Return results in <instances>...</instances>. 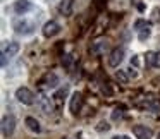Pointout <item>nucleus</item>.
I'll return each instance as SVG.
<instances>
[{"instance_id":"1","label":"nucleus","mask_w":160,"mask_h":139,"mask_svg":"<svg viewBox=\"0 0 160 139\" xmlns=\"http://www.w3.org/2000/svg\"><path fill=\"white\" fill-rule=\"evenodd\" d=\"M16 100L22 105H33L35 103V93H33L29 88L21 86V88L16 89Z\"/></svg>"},{"instance_id":"16","label":"nucleus","mask_w":160,"mask_h":139,"mask_svg":"<svg viewBox=\"0 0 160 139\" xmlns=\"http://www.w3.org/2000/svg\"><path fill=\"white\" fill-rule=\"evenodd\" d=\"M66 93H67V88H66V86H64L62 89L55 91V94H53V98H55V101H57V103H60V101H62V96H66Z\"/></svg>"},{"instance_id":"3","label":"nucleus","mask_w":160,"mask_h":139,"mask_svg":"<svg viewBox=\"0 0 160 139\" xmlns=\"http://www.w3.org/2000/svg\"><path fill=\"white\" fill-rule=\"evenodd\" d=\"M16 131V117L14 115H5L2 118V134L4 137H11Z\"/></svg>"},{"instance_id":"9","label":"nucleus","mask_w":160,"mask_h":139,"mask_svg":"<svg viewBox=\"0 0 160 139\" xmlns=\"http://www.w3.org/2000/svg\"><path fill=\"white\" fill-rule=\"evenodd\" d=\"M28 11H31V2L29 0H16L14 2V12L18 16H24Z\"/></svg>"},{"instance_id":"8","label":"nucleus","mask_w":160,"mask_h":139,"mask_svg":"<svg viewBox=\"0 0 160 139\" xmlns=\"http://www.w3.org/2000/svg\"><path fill=\"white\" fill-rule=\"evenodd\" d=\"M81 105H83V94L79 93V91H74L72 94H71V101H69V108L72 113H78V112L81 110Z\"/></svg>"},{"instance_id":"13","label":"nucleus","mask_w":160,"mask_h":139,"mask_svg":"<svg viewBox=\"0 0 160 139\" xmlns=\"http://www.w3.org/2000/svg\"><path fill=\"white\" fill-rule=\"evenodd\" d=\"M107 40H98V41L93 43V46H91V52L93 53H102L105 48H107Z\"/></svg>"},{"instance_id":"18","label":"nucleus","mask_w":160,"mask_h":139,"mask_svg":"<svg viewBox=\"0 0 160 139\" xmlns=\"http://www.w3.org/2000/svg\"><path fill=\"white\" fill-rule=\"evenodd\" d=\"M148 24H150V22H146L145 19H138V21L134 22V29H136V31H139V29H143L145 26H148Z\"/></svg>"},{"instance_id":"23","label":"nucleus","mask_w":160,"mask_h":139,"mask_svg":"<svg viewBox=\"0 0 160 139\" xmlns=\"http://www.w3.org/2000/svg\"><path fill=\"white\" fill-rule=\"evenodd\" d=\"M153 67H158L160 69V52H155V57H153Z\"/></svg>"},{"instance_id":"19","label":"nucleus","mask_w":160,"mask_h":139,"mask_svg":"<svg viewBox=\"0 0 160 139\" xmlns=\"http://www.w3.org/2000/svg\"><path fill=\"white\" fill-rule=\"evenodd\" d=\"M115 79H119L121 83H128V76H126L124 70H117L115 72Z\"/></svg>"},{"instance_id":"6","label":"nucleus","mask_w":160,"mask_h":139,"mask_svg":"<svg viewBox=\"0 0 160 139\" xmlns=\"http://www.w3.org/2000/svg\"><path fill=\"white\" fill-rule=\"evenodd\" d=\"M42 31H43V36H45V38H52V36H55L60 33V24L57 21H48V22H45Z\"/></svg>"},{"instance_id":"7","label":"nucleus","mask_w":160,"mask_h":139,"mask_svg":"<svg viewBox=\"0 0 160 139\" xmlns=\"http://www.w3.org/2000/svg\"><path fill=\"white\" fill-rule=\"evenodd\" d=\"M132 134L136 136V139H152L153 131L146 125H134L132 127Z\"/></svg>"},{"instance_id":"26","label":"nucleus","mask_w":160,"mask_h":139,"mask_svg":"<svg viewBox=\"0 0 160 139\" xmlns=\"http://www.w3.org/2000/svg\"><path fill=\"white\" fill-rule=\"evenodd\" d=\"M158 139H160V134H158Z\"/></svg>"},{"instance_id":"4","label":"nucleus","mask_w":160,"mask_h":139,"mask_svg":"<svg viewBox=\"0 0 160 139\" xmlns=\"http://www.w3.org/2000/svg\"><path fill=\"white\" fill-rule=\"evenodd\" d=\"M18 52H19V43H16V41L9 43V45L5 46V50L2 52V60H0L2 67H5V65H7V60L11 59V57H14Z\"/></svg>"},{"instance_id":"12","label":"nucleus","mask_w":160,"mask_h":139,"mask_svg":"<svg viewBox=\"0 0 160 139\" xmlns=\"http://www.w3.org/2000/svg\"><path fill=\"white\" fill-rule=\"evenodd\" d=\"M57 84H59V77H57V74L50 72L45 76V86L47 88H55Z\"/></svg>"},{"instance_id":"24","label":"nucleus","mask_w":160,"mask_h":139,"mask_svg":"<svg viewBox=\"0 0 160 139\" xmlns=\"http://www.w3.org/2000/svg\"><path fill=\"white\" fill-rule=\"evenodd\" d=\"M112 139H131L129 136H126V134H117V136H114Z\"/></svg>"},{"instance_id":"21","label":"nucleus","mask_w":160,"mask_h":139,"mask_svg":"<svg viewBox=\"0 0 160 139\" xmlns=\"http://www.w3.org/2000/svg\"><path fill=\"white\" fill-rule=\"evenodd\" d=\"M153 57H155V52H148L146 53V65H150V67H153Z\"/></svg>"},{"instance_id":"17","label":"nucleus","mask_w":160,"mask_h":139,"mask_svg":"<svg viewBox=\"0 0 160 139\" xmlns=\"http://www.w3.org/2000/svg\"><path fill=\"white\" fill-rule=\"evenodd\" d=\"M122 117H124L122 108H114V112H112V120H121Z\"/></svg>"},{"instance_id":"11","label":"nucleus","mask_w":160,"mask_h":139,"mask_svg":"<svg viewBox=\"0 0 160 139\" xmlns=\"http://www.w3.org/2000/svg\"><path fill=\"white\" fill-rule=\"evenodd\" d=\"M24 124H26V127H28L31 132H36V134H38V132L42 131V125H40V122L36 120L35 117H26Z\"/></svg>"},{"instance_id":"20","label":"nucleus","mask_w":160,"mask_h":139,"mask_svg":"<svg viewBox=\"0 0 160 139\" xmlns=\"http://www.w3.org/2000/svg\"><path fill=\"white\" fill-rule=\"evenodd\" d=\"M62 64L67 67V69H69V67H71V64H72V55H69V53H67V55H64Z\"/></svg>"},{"instance_id":"15","label":"nucleus","mask_w":160,"mask_h":139,"mask_svg":"<svg viewBox=\"0 0 160 139\" xmlns=\"http://www.w3.org/2000/svg\"><path fill=\"white\" fill-rule=\"evenodd\" d=\"M40 105H42L45 113H50V112H52V103H50V100L47 96H40Z\"/></svg>"},{"instance_id":"25","label":"nucleus","mask_w":160,"mask_h":139,"mask_svg":"<svg viewBox=\"0 0 160 139\" xmlns=\"http://www.w3.org/2000/svg\"><path fill=\"white\" fill-rule=\"evenodd\" d=\"M128 74H129L131 77H138V72H136L134 69H128Z\"/></svg>"},{"instance_id":"14","label":"nucleus","mask_w":160,"mask_h":139,"mask_svg":"<svg viewBox=\"0 0 160 139\" xmlns=\"http://www.w3.org/2000/svg\"><path fill=\"white\" fill-rule=\"evenodd\" d=\"M150 35H152V24H148L143 29H139L138 31V40L139 41H146V40L150 38Z\"/></svg>"},{"instance_id":"22","label":"nucleus","mask_w":160,"mask_h":139,"mask_svg":"<svg viewBox=\"0 0 160 139\" xmlns=\"http://www.w3.org/2000/svg\"><path fill=\"white\" fill-rule=\"evenodd\" d=\"M108 129H110V125H108L107 122H100V124H98V127H97V131L102 132V131H108Z\"/></svg>"},{"instance_id":"10","label":"nucleus","mask_w":160,"mask_h":139,"mask_svg":"<svg viewBox=\"0 0 160 139\" xmlns=\"http://www.w3.org/2000/svg\"><path fill=\"white\" fill-rule=\"evenodd\" d=\"M72 9H74V0H60L59 2V12L64 17L72 14Z\"/></svg>"},{"instance_id":"2","label":"nucleus","mask_w":160,"mask_h":139,"mask_svg":"<svg viewBox=\"0 0 160 139\" xmlns=\"http://www.w3.org/2000/svg\"><path fill=\"white\" fill-rule=\"evenodd\" d=\"M12 29L19 35H31L35 26H33V22L26 21V19H16V21H12Z\"/></svg>"},{"instance_id":"5","label":"nucleus","mask_w":160,"mask_h":139,"mask_svg":"<svg viewBox=\"0 0 160 139\" xmlns=\"http://www.w3.org/2000/svg\"><path fill=\"white\" fill-rule=\"evenodd\" d=\"M124 60V48L122 46H117V48H114L110 52V55H108V65L110 67H119V64Z\"/></svg>"}]
</instances>
